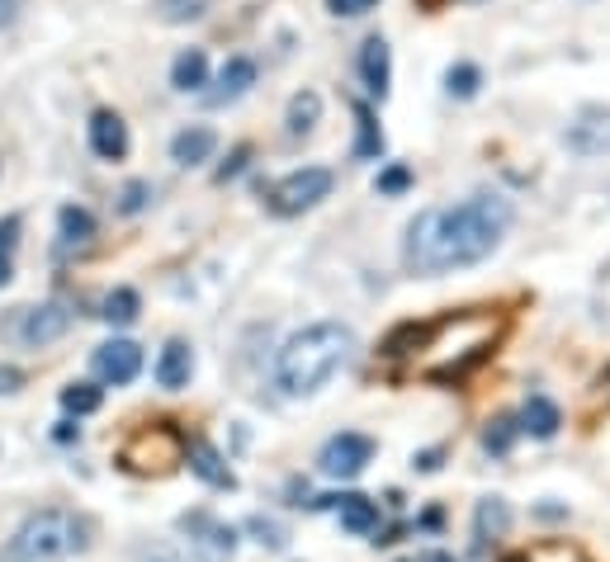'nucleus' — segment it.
<instances>
[{
	"mask_svg": "<svg viewBox=\"0 0 610 562\" xmlns=\"http://www.w3.org/2000/svg\"><path fill=\"white\" fill-rule=\"evenodd\" d=\"M511 199L502 194H468L459 204H440L426 208L407 223L403 241V261L417 275H450V270H468L502 247V237L511 232Z\"/></svg>",
	"mask_w": 610,
	"mask_h": 562,
	"instance_id": "1",
	"label": "nucleus"
},
{
	"mask_svg": "<svg viewBox=\"0 0 610 562\" xmlns=\"http://www.w3.org/2000/svg\"><path fill=\"white\" fill-rule=\"evenodd\" d=\"M350 350H355V331L350 326L312 322V326L294 331V336L284 340V350L275 359V383L289 397H312L336 369H346Z\"/></svg>",
	"mask_w": 610,
	"mask_h": 562,
	"instance_id": "2",
	"label": "nucleus"
},
{
	"mask_svg": "<svg viewBox=\"0 0 610 562\" xmlns=\"http://www.w3.org/2000/svg\"><path fill=\"white\" fill-rule=\"evenodd\" d=\"M85 521L71 511H34L28 521L14 529L10 543L0 549V562H52V558H67L85 549Z\"/></svg>",
	"mask_w": 610,
	"mask_h": 562,
	"instance_id": "3",
	"label": "nucleus"
},
{
	"mask_svg": "<svg viewBox=\"0 0 610 562\" xmlns=\"http://www.w3.org/2000/svg\"><path fill=\"white\" fill-rule=\"evenodd\" d=\"M184 458V435L170 426H147L119 450V464L128 473H166Z\"/></svg>",
	"mask_w": 610,
	"mask_h": 562,
	"instance_id": "4",
	"label": "nucleus"
},
{
	"mask_svg": "<svg viewBox=\"0 0 610 562\" xmlns=\"http://www.w3.org/2000/svg\"><path fill=\"white\" fill-rule=\"evenodd\" d=\"M326 194H332V170L326 166H303V170H289V176L270 190V208H275L279 218H294V213L318 208Z\"/></svg>",
	"mask_w": 610,
	"mask_h": 562,
	"instance_id": "5",
	"label": "nucleus"
},
{
	"mask_svg": "<svg viewBox=\"0 0 610 562\" xmlns=\"http://www.w3.org/2000/svg\"><path fill=\"white\" fill-rule=\"evenodd\" d=\"M369 458H374V440L360 435V430H340V435H332L322 444L318 468L326 473V478H360Z\"/></svg>",
	"mask_w": 610,
	"mask_h": 562,
	"instance_id": "6",
	"label": "nucleus"
},
{
	"mask_svg": "<svg viewBox=\"0 0 610 562\" xmlns=\"http://www.w3.org/2000/svg\"><path fill=\"white\" fill-rule=\"evenodd\" d=\"M67 326H71L67 302H38V308H24L20 312V326H14V336L38 350V345H52L57 336H67Z\"/></svg>",
	"mask_w": 610,
	"mask_h": 562,
	"instance_id": "7",
	"label": "nucleus"
},
{
	"mask_svg": "<svg viewBox=\"0 0 610 562\" xmlns=\"http://www.w3.org/2000/svg\"><path fill=\"white\" fill-rule=\"evenodd\" d=\"M567 147L577 156H606L610 152V109L587 105L577 113V123H567Z\"/></svg>",
	"mask_w": 610,
	"mask_h": 562,
	"instance_id": "8",
	"label": "nucleus"
},
{
	"mask_svg": "<svg viewBox=\"0 0 610 562\" xmlns=\"http://www.w3.org/2000/svg\"><path fill=\"white\" fill-rule=\"evenodd\" d=\"M95 373L105 383H113V387H123V383H133L137 373H142V350L133 340H105L95 350Z\"/></svg>",
	"mask_w": 610,
	"mask_h": 562,
	"instance_id": "9",
	"label": "nucleus"
},
{
	"mask_svg": "<svg viewBox=\"0 0 610 562\" xmlns=\"http://www.w3.org/2000/svg\"><path fill=\"white\" fill-rule=\"evenodd\" d=\"M184 458H190V468H194V478H199V482L218 487V492H232V487H237L232 468L223 464V454L213 450V444H208L204 435H190V440H184Z\"/></svg>",
	"mask_w": 610,
	"mask_h": 562,
	"instance_id": "10",
	"label": "nucleus"
},
{
	"mask_svg": "<svg viewBox=\"0 0 610 562\" xmlns=\"http://www.w3.org/2000/svg\"><path fill=\"white\" fill-rule=\"evenodd\" d=\"M91 147H95V156H105V162H119L128 152V123L113 109L91 113Z\"/></svg>",
	"mask_w": 610,
	"mask_h": 562,
	"instance_id": "11",
	"label": "nucleus"
},
{
	"mask_svg": "<svg viewBox=\"0 0 610 562\" xmlns=\"http://www.w3.org/2000/svg\"><path fill=\"white\" fill-rule=\"evenodd\" d=\"M318 506H336L340 525H346L350 535H374V529H379V506H374L369 497H360V492H346V497H322Z\"/></svg>",
	"mask_w": 610,
	"mask_h": 562,
	"instance_id": "12",
	"label": "nucleus"
},
{
	"mask_svg": "<svg viewBox=\"0 0 610 562\" xmlns=\"http://www.w3.org/2000/svg\"><path fill=\"white\" fill-rule=\"evenodd\" d=\"M360 81H364V91L369 95H388V81H393V52H388V43L383 38H369L364 48H360Z\"/></svg>",
	"mask_w": 610,
	"mask_h": 562,
	"instance_id": "13",
	"label": "nucleus"
},
{
	"mask_svg": "<svg viewBox=\"0 0 610 562\" xmlns=\"http://www.w3.org/2000/svg\"><path fill=\"white\" fill-rule=\"evenodd\" d=\"M255 85V62L251 57H227L218 71V91H208V105H227V99H241Z\"/></svg>",
	"mask_w": 610,
	"mask_h": 562,
	"instance_id": "14",
	"label": "nucleus"
},
{
	"mask_svg": "<svg viewBox=\"0 0 610 562\" xmlns=\"http://www.w3.org/2000/svg\"><path fill=\"white\" fill-rule=\"evenodd\" d=\"M213 147H218V133L204 123H194V128H180L176 137H170V156H176L180 166H199V162H208Z\"/></svg>",
	"mask_w": 610,
	"mask_h": 562,
	"instance_id": "15",
	"label": "nucleus"
},
{
	"mask_svg": "<svg viewBox=\"0 0 610 562\" xmlns=\"http://www.w3.org/2000/svg\"><path fill=\"white\" fill-rule=\"evenodd\" d=\"M190 373H194V355H190V345H184V340H170L166 350H162V359H156V383L176 393V387L190 383Z\"/></svg>",
	"mask_w": 610,
	"mask_h": 562,
	"instance_id": "16",
	"label": "nucleus"
},
{
	"mask_svg": "<svg viewBox=\"0 0 610 562\" xmlns=\"http://www.w3.org/2000/svg\"><path fill=\"white\" fill-rule=\"evenodd\" d=\"M521 430H530L535 440H553L559 435V426H563V416H559V407H553V402L545 397V393H535L530 402H525V416H521Z\"/></svg>",
	"mask_w": 610,
	"mask_h": 562,
	"instance_id": "17",
	"label": "nucleus"
},
{
	"mask_svg": "<svg viewBox=\"0 0 610 562\" xmlns=\"http://www.w3.org/2000/svg\"><path fill=\"white\" fill-rule=\"evenodd\" d=\"M204 81H208V57H204V48H184L176 62H170V85H176V91H199Z\"/></svg>",
	"mask_w": 610,
	"mask_h": 562,
	"instance_id": "18",
	"label": "nucleus"
},
{
	"mask_svg": "<svg viewBox=\"0 0 610 562\" xmlns=\"http://www.w3.org/2000/svg\"><path fill=\"white\" fill-rule=\"evenodd\" d=\"M318 113H322V99L318 91H298L289 99V119H284V128H289V137H303L312 123H318Z\"/></svg>",
	"mask_w": 610,
	"mask_h": 562,
	"instance_id": "19",
	"label": "nucleus"
},
{
	"mask_svg": "<svg viewBox=\"0 0 610 562\" xmlns=\"http://www.w3.org/2000/svg\"><path fill=\"white\" fill-rule=\"evenodd\" d=\"M355 123H360V142H355V156L360 162H374V156H383V133L374 123V109L369 105H355Z\"/></svg>",
	"mask_w": 610,
	"mask_h": 562,
	"instance_id": "20",
	"label": "nucleus"
},
{
	"mask_svg": "<svg viewBox=\"0 0 610 562\" xmlns=\"http://www.w3.org/2000/svg\"><path fill=\"white\" fill-rule=\"evenodd\" d=\"M57 223H62V247H85V241L95 237V218L85 208H62L57 213Z\"/></svg>",
	"mask_w": 610,
	"mask_h": 562,
	"instance_id": "21",
	"label": "nucleus"
},
{
	"mask_svg": "<svg viewBox=\"0 0 610 562\" xmlns=\"http://www.w3.org/2000/svg\"><path fill=\"white\" fill-rule=\"evenodd\" d=\"M506 525H511V511H506V501H502V497H488V501H478V515H474V529H478V539H488V535H502Z\"/></svg>",
	"mask_w": 610,
	"mask_h": 562,
	"instance_id": "22",
	"label": "nucleus"
},
{
	"mask_svg": "<svg viewBox=\"0 0 610 562\" xmlns=\"http://www.w3.org/2000/svg\"><path fill=\"white\" fill-rule=\"evenodd\" d=\"M99 402H105V387H95V383H67L62 387V407L71 416H91V411H99Z\"/></svg>",
	"mask_w": 610,
	"mask_h": 562,
	"instance_id": "23",
	"label": "nucleus"
},
{
	"mask_svg": "<svg viewBox=\"0 0 610 562\" xmlns=\"http://www.w3.org/2000/svg\"><path fill=\"white\" fill-rule=\"evenodd\" d=\"M99 316L113 322V326H128L137 316V294H133V288H113V294L105 298V312H99Z\"/></svg>",
	"mask_w": 610,
	"mask_h": 562,
	"instance_id": "24",
	"label": "nucleus"
},
{
	"mask_svg": "<svg viewBox=\"0 0 610 562\" xmlns=\"http://www.w3.org/2000/svg\"><path fill=\"white\" fill-rule=\"evenodd\" d=\"M511 440H516V421H506V416H497V421H488V430H482V450H492V454H506Z\"/></svg>",
	"mask_w": 610,
	"mask_h": 562,
	"instance_id": "25",
	"label": "nucleus"
},
{
	"mask_svg": "<svg viewBox=\"0 0 610 562\" xmlns=\"http://www.w3.org/2000/svg\"><path fill=\"white\" fill-rule=\"evenodd\" d=\"M156 10H162L166 24H184V20H199L208 10V0H162Z\"/></svg>",
	"mask_w": 610,
	"mask_h": 562,
	"instance_id": "26",
	"label": "nucleus"
},
{
	"mask_svg": "<svg viewBox=\"0 0 610 562\" xmlns=\"http://www.w3.org/2000/svg\"><path fill=\"white\" fill-rule=\"evenodd\" d=\"M478 67H468V62H459V67H450V76H445V85H450V95H459V99H468L478 91Z\"/></svg>",
	"mask_w": 610,
	"mask_h": 562,
	"instance_id": "27",
	"label": "nucleus"
},
{
	"mask_svg": "<svg viewBox=\"0 0 610 562\" xmlns=\"http://www.w3.org/2000/svg\"><path fill=\"white\" fill-rule=\"evenodd\" d=\"M251 529L261 535V543H270V549H284V543H289V539H284V529H279L275 521H265V515H255Z\"/></svg>",
	"mask_w": 610,
	"mask_h": 562,
	"instance_id": "28",
	"label": "nucleus"
},
{
	"mask_svg": "<svg viewBox=\"0 0 610 562\" xmlns=\"http://www.w3.org/2000/svg\"><path fill=\"white\" fill-rule=\"evenodd\" d=\"M379 0H326V10L332 14H346V20H355V14H369Z\"/></svg>",
	"mask_w": 610,
	"mask_h": 562,
	"instance_id": "29",
	"label": "nucleus"
},
{
	"mask_svg": "<svg viewBox=\"0 0 610 562\" xmlns=\"http://www.w3.org/2000/svg\"><path fill=\"white\" fill-rule=\"evenodd\" d=\"M407 166H393V170H383V176H379V190L383 194H397V190H407Z\"/></svg>",
	"mask_w": 610,
	"mask_h": 562,
	"instance_id": "30",
	"label": "nucleus"
},
{
	"mask_svg": "<svg viewBox=\"0 0 610 562\" xmlns=\"http://www.w3.org/2000/svg\"><path fill=\"white\" fill-rule=\"evenodd\" d=\"M147 194H152V184H142V180H133L123 190V213H137L142 204H147Z\"/></svg>",
	"mask_w": 610,
	"mask_h": 562,
	"instance_id": "31",
	"label": "nucleus"
},
{
	"mask_svg": "<svg viewBox=\"0 0 610 562\" xmlns=\"http://www.w3.org/2000/svg\"><path fill=\"white\" fill-rule=\"evenodd\" d=\"M20 383H24V373H20V369H14V364H0V397L14 393Z\"/></svg>",
	"mask_w": 610,
	"mask_h": 562,
	"instance_id": "32",
	"label": "nucleus"
},
{
	"mask_svg": "<svg viewBox=\"0 0 610 562\" xmlns=\"http://www.w3.org/2000/svg\"><path fill=\"white\" fill-rule=\"evenodd\" d=\"M14 232H20V218H5L0 223V251L10 255V247H14Z\"/></svg>",
	"mask_w": 610,
	"mask_h": 562,
	"instance_id": "33",
	"label": "nucleus"
},
{
	"mask_svg": "<svg viewBox=\"0 0 610 562\" xmlns=\"http://www.w3.org/2000/svg\"><path fill=\"white\" fill-rule=\"evenodd\" d=\"M241 162H247V147H237V152H232V162H227V166L218 170V180H227V176H237V170H241Z\"/></svg>",
	"mask_w": 610,
	"mask_h": 562,
	"instance_id": "34",
	"label": "nucleus"
},
{
	"mask_svg": "<svg viewBox=\"0 0 610 562\" xmlns=\"http://www.w3.org/2000/svg\"><path fill=\"white\" fill-rule=\"evenodd\" d=\"M14 10H20V0H0V28L14 20Z\"/></svg>",
	"mask_w": 610,
	"mask_h": 562,
	"instance_id": "35",
	"label": "nucleus"
},
{
	"mask_svg": "<svg viewBox=\"0 0 610 562\" xmlns=\"http://www.w3.org/2000/svg\"><path fill=\"white\" fill-rule=\"evenodd\" d=\"M5 284H10V255L0 251V288H5Z\"/></svg>",
	"mask_w": 610,
	"mask_h": 562,
	"instance_id": "36",
	"label": "nucleus"
},
{
	"mask_svg": "<svg viewBox=\"0 0 610 562\" xmlns=\"http://www.w3.org/2000/svg\"><path fill=\"white\" fill-rule=\"evenodd\" d=\"M421 562H454L450 553H421Z\"/></svg>",
	"mask_w": 610,
	"mask_h": 562,
	"instance_id": "37",
	"label": "nucleus"
}]
</instances>
